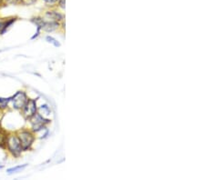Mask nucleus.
<instances>
[{"instance_id": "obj_1", "label": "nucleus", "mask_w": 205, "mask_h": 180, "mask_svg": "<svg viewBox=\"0 0 205 180\" xmlns=\"http://www.w3.org/2000/svg\"><path fill=\"white\" fill-rule=\"evenodd\" d=\"M5 150L8 151V153L10 155L11 157L15 158H18L24 152L23 148L21 147L20 141L18 139V135L13 132L8 133L7 135V139H6V146H5Z\"/></svg>"}, {"instance_id": "obj_2", "label": "nucleus", "mask_w": 205, "mask_h": 180, "mask_svg": "<svg viewBox=\"0 0 205 180\" xmlns=\"http://www.w3.org/2000/svg\"><path fill=\"white\" fill-rule=\"evenodd\" d=\"M16 134L18 137V139L20 141L21 147L23 151H28L31 150L34 142L36 140V135L30 128H21L16 132Z\"/></svg>"}, {"instance_id": "obj_3", "label": "nucleus", "mask_w": 205, "mask_h": 180, "mask_svg": "<svg viewBox=\"0 0 205 180\" xmlns=\"http://www.w3.org/2000/svg\"><path fill=\"white\" fill-rule=\"evenodd\" d=\"M30 123V129L37 134L43 128H47V125L50 123V120L46 118L44 116H42L38 112H37L33 117H31L28 120Z\"/></svg>"}, {"instance_id": "obj_4", "label": "nucleus", "mask_w": 205, "mask_h": 180, "mask_svg": "<svg viewBox=\"0 0 205 180\" xmlns=\"http://www.w3.org/2000/svg\"><path fill=\"white\" fill-rule=\"evenodd\" d=\"M28 100V96L24 90H18L11 97L10 103L12 104V108L18 111H21Z\"/></svg>"}, {"instance_id": "obj_5", "label": "nucleus", "mask_w": 205, "mask_h": 180, "mask_svg": "<svg viewBox=\"0 0 205 180\" xmlns=\"http://www.w3.org/2000/svg\"><path fill=\"white\" fill-rule=\"evenodd\" d=\"M38 99H31L28 98L27 104L25 105V107L23 108V109L21 110V114L23 116V118L25 120H28L31 117H33L37 112H38V105H37Z\"/></svg>"}, {"instance_id": "obj_6", "label": "nucleus", "mask_w": 205, "mask_h": 180, "mask_svg": "<svg viewBox=\"0 0 205 180\" xmlns=\"http://www.w3.org/2000/svg\"><path fill=\"white\" fill-rule=\"evenodd\" d=\"M43 19L46 21H57L59 22L63 19V17L59 13L55 12V11H47L44 15V17H42Z\"/></svg>"}, {"instance_id": "obj_7", "label": "nucleus", "mask_w": 205, "mask_h": 180, "mask_svg": "<svg viewBox=\"0 0 205 180\" xmlns=\"http://www.w3.org/2000/svg\"><path fill=\"white\" fill-rule=\"evenodd\" d=\"M59 22L57 21H46L44 20V26H43V31L46 32H52L59 28Z\"/></svg>"}, {"instance_id": "obj_8", "label": "nucleus", "mask_w": 205, "mask_h": 180, "mask_svg": "<svg viewBox=\"0 0 205 180\" xmlns=\"http://www.w3.org/2000/svg\"><path fill=\"white\" fill-rule=\"evenodd\" d=\"M18 20V18H14V17H12V18H7V19L4 20V23H3V28H2V29L0 31V35H4L8 30L10 28V27Z\"/></svg>"}, {"instance_id": "obj_9", "label": "nucleus", "mask_w": 205, "mask_h": 180, "mask_svg": "<svg viewBox=\"0 0 205 180\" xmlns=\"http://www.w3.org/2000/svg\"><path fill=\"white\" fill-rule=\"evenodd\" d=\"M11 97L9 98H2L0 97V111H5L8 108L9 103H10Z\"/></svg>"}, {"instance_id": "obj_10", "label": "nucleus", "mask_w": 205, "mask_h": 180, "mask_svg": "<svg viewBox=\"0 0 205 180\" xmlns=\"http://www.w3.org/2000/svg\"><path fill=\"white\" fill-rule=\"evenodd\" d=\"M27 167H28V164H24V165H19V166H16V167H13V168H9L7 169V173L8 175L18 173V172H20L21 170L25 169Z\"/></svg>"}, {"instance_id": "obj_11", "label": "nucleus", "mask_w": 205, "mask_h": 180, "mask_svg": "<svg viewBox=\"0 0 205 180\" xmlns=\"http://www.w3.org/2000/svg\"><path fill=\"white\" fill-rule=\"evenodd\" d=\"M7 135H8V132L5 131L2 128H0V148L4 150H5V146H6Z\"/></svg>"}, {"instance_id": "obj_12", "label": "nucleus", "mask_w": 205, "mask_h": 180, "mask_svg": "<svg viewBox=\"0 0 205 180\" xmlns=\"http://www.w3.org/2000/svg\"><path fill=\"white\" fill-rule=\"evenodd\" d=\"M46 41H47L48 43L52 44V45L55 46L56 48H59V47H60V43H59V41H57V40L55 39L53 37H51V36H47V37H46Z\"/></svg>"}, {"instance_id": "obj_13", "label": "nucleus", "mask_w": 205, "mask_h": 180, "mask_svg": "<svg viewBox=\"0 0 205 180\" xmlns=\"http://www.w3.org/2000/svg\"><path fill=\"white\" fill-rule=\"evenodd\" d=\"M38 110H43V114H41L42 116L44 115H50V108L48 105H42L39 108H38Z\"/></svg>"}, {"instance_id": "obj_14", "label": "nucleus", "mask_w": 205, "mask_h": 180, "mask_svg": "<svg viewBox=\"0 0 205 180\" xmlns=\"http://www.w3.org/2000/svg\"><path fill=\"white\" fill-rule=\"evenodd\" d=\"M47 4H49V5H53V4H55V3H57L59 0H44Z\"/></svg>"}, {"instance_id": "obj_15", "label": "nucleus", "mask_w": 205, "mask_h": 180, "mask_svg": "<svg viewBox=\"0 0 205 180\" xmlns=\"http://www.w3.org/2000/svg\"><path fill=\"white\" fill-rule=\"evenodd\" d=\"M3 168H4V166H3V165H0V170L2 169Z\"/></svg>"}, {"instance_id": "obj_16", "label": "nucleus", "mask_w": 205, "mask_h": 180, "mask_svg": "<svg viewBox=\"0 0 205 180\" xmlns=\"http://www.w3.org/2000/svg\"><path fill=\"white\" fill-rule=\"evenodd\" d=\"M0 115H1V111H0Z\"/></svg>"}]
</instances>
